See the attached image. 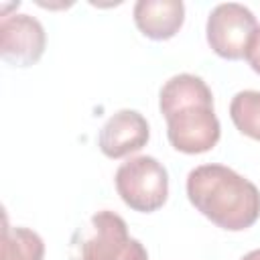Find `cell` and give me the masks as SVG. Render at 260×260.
<instances>
[{
  "label": "cell",
  "mask_w": 260,
  "mask_h": 260,
  "mask_svg": "<svg viewBox=\"0 0 260 260\" xmlns=\"http://www.w3.org/2000/svg\"><path fill=\"white\" fill-rule=\"evenodd\" d=\"M158 110L167 120V138L183 154L209 152L221 136L209 85L193 73L173 75L158 91Z\"/></svg>",
  "instance_id": "cell-1"
},
{
  "label": "cell",
  "mask_w": 260,
  "mask_h": 260,
  "mask_svg": "<svg viewBox=\"0 0 260 260\" xmlns=\"http://www.w3.org/2000/svg\"><path fill=\"white\" fill-rule=\"evenodd\" d=\"M187 197L191 205L228 232L252 228L260 217V189L223 165H199L187 175Z\"/></svg>",
  "instance_id": "cell-2"
},
{
  "label": "cell",
  "mask_w": 260,
  "mask_h": 260,
  "mask_svg": "<svg viewBox=\"0 0 260 260\" xmlns=\"http://www.w3.org/2000/svg\"><path fill=\"white\" fill-rule=\"evenodd\" d=\"M114 185L124 205L138 213L160 209L169 197V173L162 162L148 154L122 162L114 175Z\"/></svg>",
  "instance_id": "cell-3"
},
{
  "label": "cell",
  "mask_w": 260,
  "mask_h": 260,
  "mask_svg": "<svg viewBox=\"0 0 260 260\" xmlns=\"http://www.w3.org/2000/svg\"><path fill=\"white\" fill-rule=\"evenodd\" d=\"M126 221L102 209L79 225L69 240V260H120L130 244Z\"/></svg>",
  "instance_id": "cell-4"
},
{
  "label": "cell",
  "mask_w": 260,
  "mask_h": 260,
  "mask_svg": "<svg viewBox=\"0 0 260 260\" xmlns=\"http://www.w3.org/2000/svg\"><path fill=\"white\" fill-rule=\"evenodd\" d=\"M256 28L258 20L250 8L238 2H223L209 12L205 39L217 57L240 61L246 59V51Z\"/></svg>",
  "instance_id": "cell-5"
},
{
  "label": "cell",
  "mask_w": 260,
  "mask_h": 260,
  "mask_svg": "<svg viewBox=\"0 0 260 260\" xmlns=\"http://www.w3.org/2000/svg\"><path fill=\"white\" fill-rule=\"evenodd\" d=\"M47 47L43 24L30 14H10L0 22V55L14 67L35 65Z\"/></svg>",
  "instance_id": "cell-6"
},
{
  "label": "cell",
  "mask_w": 260,
  "mask_h": 260,
  "mask_svg": "<svg viewBox=\"0 0 260 260\" xmlns=\"http://www.w3.org/2000/svg\"><path fill=\"white\" fill-rule=\"evenodd\" d=\"M150 126L136 110H120L106 120L100 130L98 146L108 158H124L146 146Z\"/></svg>",
  "instance_id": "cell-7"
},
{
  "label": "cell",
  "mask_w": 260,
  "mask_h": 260,
  "mask_svg": "<svg viewBox=\"0 0 260 260\" xmlns=\"http://www.w3.org/2000/svg\"><path fill=\"white\" fill-rule=\"evenodd\" d=\"M136 28L150 41L173 39L185 22L181 0H138L132 10Z\"/></svg>",
  "instance_id": "cell-8"
},
{
  "label": "cell",
  "mask_w": 260,
  "mask_h": 260,
  "mask_svg": "<svg viewBox=\"0 0 260 260\" xmlns=\"http://www.w3.org/2000/svg\"><path fill=\"white\" fill-rule=\"evenodd\" d=\"M45 242L28 228H12L4 213L2 228V260H43Z\"/></svg>",
  "instance_id": "cell-9"
},
{
  "label": "cell",
  "mask_w": 260,
  "mask_h": 260,
  "mask_svg": "<svg viewBox=\"0 0 260 260\" xmlns=\"http://www.w3.org/2000/svg\"><path fill=\"white\" fill-rule=\"evenodd\" d=\"M230 118L244 136L260 142V91H238L230 104Z\"/></svg>",
  "instance_id": "cell-10"
},
{
  "label": "cell",
  "mask_w": 260,
  "mask_h": 260,
  "mask_svg": "<svg viewBox=\"0 0 260 260\" xmlns=\"http://www.w3.org/2000/svg\"><path fill=\"white\" fill-rule=\"evenodd\" d=\"M246 61H248V65L252 67V71L260 75V26L256 28V32H254V37H252V41H250V45H248Z\"/></svg>",
  "instance_id": "cell-11"
},
{
  "label": "cell",
  "mask_w": 260,
  "mask_h": 260,
  "mask_svg": "<svg viewBox=\"0 0 260 260\" xmlns=\"http://www.w3.org/2000/svg\"><path fill=\"white\" fill-rule=\"evenodd\" d=\"M120 260H148V252H146V248L142 246L140 240L132 238L128 248H126V252H124V256Z\"/></svg>",
  "instance_id": "cell-12"
},
{
  "label": "cell",
  "mask_w": 260,
  "mask_h": 260,
  "mask_svg": "<svg viewBox=\"0 0 260 260\" xmlns=\"http://www.w3.org/2000/svg\"><path fill=\"white\" fill-rule=\"evenodd\" d=\"M242 260H260V248H256V250H252V252L244 254V256H242Z\"/></svg>",
  "instance_id": "cell-13"
}]
</instances>
